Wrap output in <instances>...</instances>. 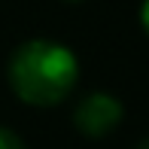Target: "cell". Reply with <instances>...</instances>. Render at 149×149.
Masks as SVG:
<instances>
[{"instance_id":"obj_3","label":"cell","mask_w":149,"mask_h":149,"mask_svg":"<svg viewBox=\"0 0 149 149\" xmlns=\"http://www.w3.org/2000/svg\"><path fill=\"white\" fill-rule=\"evenodd\" d=\"M0 149H28V146H24V140L18 137L15 131H9V128H0Z\"/></svg>"},{"instance_id":"obj_2","label":"cell","mask_w":149,"mask_h":149,"mask_svg":"<svg viewBox=\"0 0 149 149\" xmlns=\"http://www.w3.org/2000/svg\"><path fill=\"white\" fill-rule=\"evenodd\" d=\"M125 119V104L113 91H85L73 107V128L85 137L97 140L113 134Z\"/></svg>"},{"instance_id":"obj_4","label":"cell","mask_w":149,"mask_h":149,"mask_svg":"<svg viewBox=\"0 0 149 149\" xmlns=\"http://www.w3.org/2000/svg\"><path fill=\"white\" fill-rule=\"evenodd\" d=\"M140 28H143L146 37H149V0H140Z\"/></svg>"},{"instance_id":"obj_1","label":"cell","mask_w":149,"mask_h":149,"mask_svg":"<svg viewBox=\"0 0 149 149\" xmlns=\"http://www.w3.org/2000/svg\"><path fill=\"white\" fill-rule=\"evenodd\" d=\"M79 58L61 40L33 37L15 46L6 61V82L12 94L28 107L49 110L58 107L76 91L79 85Z\"/></svg>"},{"instance_id":"obj_6","label":"cell","mask_w":149,"mask_h":149,"mask_svg":"<svg viewBox=\"0 0 149 149\" xmlns=\"http://www.w3.org/2000/svg\"><path fill=\"white\" fill-rule=\"evenodd\" d=\"M64 3H85V0H64Z\"/></svg>"},{"instance_id":"obj_5","label":"cell","mask_w":149,"mask_h":149,"mask_svg":"<svg viewBox=\"0 0 149 149\" xmlns=\"http://www.w3.org/2000/svg\"><path fill=\"white\" fill-rule=\"evenodd\" d=\"M137 149H149V134H146V137H143V140L137 143Z\"/></svg>"}]
</instances>
